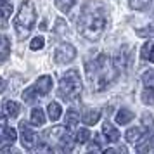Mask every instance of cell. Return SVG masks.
<instances>
[{
	"label": "cell",
	"instance_id": "19",
	"mask_svg": "<svg viewBox=\"0 0 154 154\" xmlns=\"http://www.w3.org/2000/svg\"><path fill=\"white\" fill-rule=\"evenodd\" d=\"M78 121H80V114H78L75 109H69V111L66 112V126H68V128L76 126Z\"/></svg>",
	"mask_w": 154,
	"mask_h": 154
},
{
	"label": "cell",
	"instance_id": "29",
	"mask_svg": "<svg viewBox=\"0 0 154 154\" xmlns=\"http://www.w3.org/2000/svg\"><path fill=\"white\" fill-rule=\"evenodd\" d=\"M54 31H56L57 35H63L64 31H66V23H64L63 19H57V21H56V28H54Z\"/></svg>",
	"mask_w": 154,
	"mask_h": 154
},
{
	"label": "cell",
	"instance_id": "2",
	"mask_svg": "<svg viewBox=\"0 0 154 154\" xmlns=\"http://www.w3.org/2000/svg\"><path fill=\"white\" fill-rule=\"evenodd\" d=\"M106 16L102 11H97V7H85L82 12V17L78 21L80 33L88 40H97V36L104 31Z\"/></svg>",
	"mask_w": 154,
	"mask_h": 154
},
{
	"label": "cell",
	"instance_id": "16",
	"mask_svg": "<svg viewBox=\"0 0 154 154\" xmlns=\"http://www.w3.org/2000/svg\"><path fill=\"white\" fill-rule=\"evenodd\" d=\"M47 111H49V118L52 121H57V119L61 118V114H63V107H61L59 102H50Z\"/></svg>",
	"mask_w": 154,
	"mask_h": 154
},
{
	"label": "cell",
	"instance_id": "24",
	"mask_svg": "<svg viewBox=\"0 0 154 154\" xmlns=\"http://www.w3.org/2000/svg\"><path fill=\"white\" fill-rule=\"evenodd\" d=\"M151 2H152V0H128L130 7H132V9H137V11H144V9H147Z\"/></svg>",
	"mask_w": 154,
	"mask_h": 154
},
{
	"label": "cell",
	"instance_id": "7",
	"mask_svg": "<svg viewBox=\"0 0 154 154\" xmlns=\"http://www.w3.org/2000/svg\"><path fill=\"white\" fill-rule=\"evenodd\" d=\"M45 137L49 139V142H66L68 140L66 126H52L50 130L45 132Z\"/></svg>",
	"mask_w": 154,
	"mask_h": 154
},
{
	"label": "cell",
	"instance_id": "20",
	"mask_svg": "<svg viewBox=\"0 0 154 154\" xmlns=\"http://www.w3.org/2000/svg\"><path fill=\"white\" fill-rule=\"evenodd\" d=\"M54 2H56V7L59 9L61 12H69L76 0H54Z\"/></svg>",
	"mask_w": 154,
	"mask_h": 154
},
{
	"label": "cell",
	"instance_id": "23",
	"mask_svg": "<svg viewBox=\"0 0 154 154\" xmlns=\"http://www.w3.org/2000/svg\"><path fill=\"white\" fill-rule=\"evenodd\" d=\"M137 35L142 36V38H151V36H154V23H151V24H147V26H144V28L137 29Z\"/></svg>",
	"mask_w": 154,
	"mask_h": 154
},
{
	"label": "cell",
	"instance_id": "31",
	"mask_svg": "<svg viewBox=\"0 0 154 154\" xmlns=\"http://www.w3.org/2000/svg\"><path fill=\"white\" fill-rule=\"evenodd\" d=\"M0 142H2V137H0Z\"/></svg>",
	"mask_w": 154,
	"mask_h": 154
},
{
	"label": "cell",
	"instance_id": "22",
	"mask_svg": "<svg viewBox=\"0 0 154 154\" xmlns=\"http://www.w3.org/2000/svg\"><path fill=\"white\" fill-rule=\"evenodd\" d=\"M40 97L38 94H36V90L33 88V87H29V88H26L24 90V94H23V99H24V102H28V104H31V102H35L36 99Z\"/></svg>",
	"mask_w": 154,
	"mask_h": 154
},
{
	"label": "cell",
	"instance_id": "8",
	"mask_svg": "<svg viewBox=\"0 0 154 154\" xmlns=\"http://www.w3.org/2000/svg\"><path fill=\"white\" fill-rule=\"evenodd\" d=\"M33 88L36 90V94L42 97V95H47L50 90H52V78L49 75H43L36 80V83L33 85Z\"/></svg>",
	"mask_w": 154,
	"mask_h": 154
},
{
	"label": "cell",
	"instance_id": "26",
	"mask_svg": "<svg viewBox=\"0 0 154 154\" xmlns=\"http://www.w3.org/2000/svg\"><path fill=\"white\" fill-rule=\"evenodd\" d=\"M88 139H90V132H88L87 128H82V130H78L76 137H75V140H76L78 144H85V142H88Z\"/></svg>",
	"mask_w": 154,
	"mask_h": 154
},
{
	"label": "cell",
	"instance_id": "12",
	"mask_svg": "<svg viewBox=\"0 0 154 154\" xmlns=\"http://www.w3.org/2000/svg\"><path fill=\"white\" fill-rule=\"evenodd\" d=\"M142 135H144V130H142V128H139V126H133V128H128V130H126L125 139L128 140V142L135 144L139 139H142Z\"/></svg>",
	"mask_w": 154,
	"mask_h": 154
},
{
	"label": "cell",
	"instance_id": "14",
	"mask_svg": "<svg viewBox=\"0 0 154 154\" xmlns=\"http://www.w3.org/2000/svg\"><path fill=\"white\" fill-rule=\"evenodd\" d=\"M12 2L11 0H0V17L2 19H9L12 16Z\"/></svg>",
	"mask_w": 154,
	"mask_h": 154
},
{
	"label": "cell",
	"instance_id": "5",
	"mask_svg": "<svg viewBox=\"0 0 154 154\" xmlns=\"http://www.w3.org/2000/svg\"><path fill=\"white\" fill-rule=\"evenodd\" d=\"M76 57V49L71 43H61L54 52V59L59 64H68Z\"/></svg>",
	"mask_w": 154,
	"mask_h": 154
},
{
	"label": "cell",
	"instance_id": "28",
	"mask_svg": "<svg viewBox=\"0 0 154 154\" xmlns=\"http://www.w3.org/2000/svg\"><path fill=\"white\" fill-rule=\"evenodd\" d=\"M43 45H45V40H43V36H35L31 43H29V49L31 50H40L43 49Z\"/></svg>",
	"mask_w": 154,
	"mask_h": 154
},
{
	"label": "cell",
	"instance_id": "11",
	"mask_svg": "<svg viewBox=\"0 0 154 154\" xmlns=\"http://www.w3.org/2000/svg\"><path fill=\"white\" fill-rule=\"evenodd\" d=\"M133 118H135V114H133L130 109H119L118 114H116V123H118V125H126V123H130Z\"/></svg>",
	"mask_w": 154,
	"mask_h": 154
},
{
	"label": "cell",
	"instance_id": "10",
	"mask_svg": "<svg viewBox=\"0 0 154 154\" xmlns=\"http://www.w3.org/2000/svg\"><path fill=\"white\" fill-rule=\"evenodd\" d=\"M9 54H11V42L5 35H0V64L7 61Z\"/></svg>",
	"mask_w": 154,
	"mask_h": 154
},
{
	"label": "cell",
	"instance_id": "4",
	"mask_svg": "<svg viewBox=\"0 0 154 154\" xmlns=\"http://www.w3.org/2000/svg\"><path fill=\"white\" fill-rule=\"evenodd\" d=\"M35 21H36L35 5H33L31 0H24L21 4V7H19V12L16 16V19H14V28L17 31V36L19 38H24L31 31Z\"/></svg>",
	"mask_w": 154,
	"mask_h": 154
},
{
	"label": "cell",
	"instance_id": "17",
	"mask_svg": "<svg viewBox=\"0 0 154 154\" xmlns=\"http://www.w3.org/2000/svg\"><path fill=\"white\" fill-rule=\"evenodd\" d=\"M83 123L85 125H95V123H97L99 119H100V112L97 111V109H92V111H88V112H85L83 114Z\"/></svg>",
	"mask_w": 154,
	"mask_h": 154
},
{
	"label": "cell",
	"instance_id": "1",
	"mask_svg": "<svg viewBox=\"0 0 154 154\" xmlns=\"http://www.w3.org/2000/svg\"><path fill=\"white\" fill-rule=\"evenodd\" d=\"M87 78L94 90L102 92L118 78V66L114 61H111V57L100 54L87 64Z\"/></svg>",
	"mask_w": 154,
	"mask_h": 154
},
{
	"label": "cell",
	"instance_id": "6",
	"mask_svg": "<svg viewBox=\"0 0 154 154\" xmlns=\"http://www.w3.org/2000/svg\"><path fill=\"white\" fill-rule=\"evenodd\" d=\"M19 132H21V144L24 149H33L36 144V135L35 132L28 126L26 121H21L19 123Z\"/></svg>",
	"mask_w": 154,
	"mask_h": 154
},
{
	"label": "cell",
	"instance_id": "30",
	"mask_svg": "<svg viewBox=\"0 0 154 154\" xmlns=\"http://www.w3.org/2000/svg\"><path fill=\"white\" fill-rule=\"evenodd\" d=\"M5 90V82H4V78H0V92Z\"/></svg>",
	"mask_w": 154,
	"mask_h": 154
},
{
	"label": "cell",
	"instance_id": "15",
	"mask_svg": "<svg viewBox=\"0 0 154 154\" xmlns=\"http://www.w3.org/2000/svg\"><path fill=\"white\" fill-rule=\"evenodd\" d=\"M29 119H31V123L36 126H42L43 123H45V112L40 109V107H35L33 111H31V116H29Z\"/></svg>",
	"mask_w": 154,
	"mask_h": 154
},
{
	"label": "cell",
	"instance_id": "9",
	"mask_svg": "<svg viewBox=\"0 0 154 154\" xmlns=\"http://www.w3.org/2000/svg\"><path fill=\"white\" fill-rule=\"evenodd\" d=\"M102 133L106 135V139H107V142H118L119 140V132L116 130V126H112L111 123H104V126H102Z\"/></svg>",
	"mask_w": 154,
	"mask_h": 154
},
{
	"label": "cell",
	"instance_id": "21",
	"mask_svg": "<svg viewBox=\"0 0 154 154\" xmlns=\"http://www.w3.org/2000/svg\"><path fill=\"white\" fill-rule=\"evenodd\" d=\"M140 97H142V102H144V104L152 106V104H154V88L147 87L146 90L140 94Z\"/></svg>",
	"mask_w": 154,
	"mask_h": 154
},
{
	"label": "cell",
	"instance_id": "27",
	"mask_svg": "<svg viewBox=\"0 0 154 154\" xmlns=\"http://www.w3.org/2000/svg\"><path fill=\"white\" fill-rule=\"evenodd\" d=\"M16 137H17V133H16L14 128L5 126V130H4V139L7 140L9 144H14V142H16Z\"/></svg>",
	"mask_w": 154,
	"mask_h": 154
},
{
	"label": "cell",
	"instance_id": "13",
	"mask_svg": "<svg viewBox=\"0 0 154 154\" xmlns=\"http://www.w3.org/2000/svg\"><path fill=\"white\" fill-rule=\"evenodd\" d=\"M140 57L154 63V42H147L142 49H140Z\"/></svg>",
	"mask_w": 154,
	"mask_h": 154
},
{
	"label": "cell",
	"instance_id": "18",
	"mask_svg": "<svg viewBox=\"0 0 154 154\" xmlns=\"http://www.w3.org/2000/svg\"><path fill=\"white\" fill-rule=\"evenodd\" d=\"M4 109H5V114L11 116V118H16L19 114V104L14 102V100H7L5 106H4Z\"/></svg>",
	"mask_w": 154,
	"mask_h": 154
},
{
	"label": "cell",
	"instance_id": "3",
	"mask_svg": "<svg viewBox=\"0 0 154 154\" xmlns=\"http://www.w3.org/2000/svg\"><path fill=\"white\" fill-rule=\"evenodd\" d=\"M83 90V83H82V78L80 73L76 69H69L64 73V76L61 78V83H59V97H63L64 100H76L82 95Z\"/></svg>",
	"mask_w": 154,
	"mask_h": 154
},
{
	"label": "cell",
	"instance_id": "25",
	"mask_svg": "<svg viewBox=\"0 0 154 154\" xmlns=\"http://www.w3.org/2000/svg\"><path fill=\"white\" fill-rule=\"evenodd\" d=\"M142 83L146 87H151L154 88V69H147L144 75H142Z\"/></svg>",
	"mask_w": 154,
	"mask_h": 154
}]
</instances>
